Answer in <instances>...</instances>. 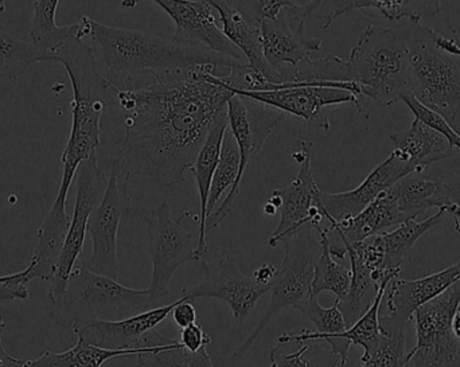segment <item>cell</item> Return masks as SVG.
<instances>
[{
  "label": "cell",
  "instance_id": "cell-31",
  "mask_svg": "<svg viewBox=\"0 0 460 367\" xmlns=\"http://www.w3.org/2000/svg\"><path fill=\"white\" fill-rule=\"evenodd\" d=\"M319 237H321V253L315 263L311 296L318 298L322 293H332L335 295V301H342L348 296L349 288H350V268H346L345 266L338 263L337 258H332L330 253L326 240L321 233Z\"/></svg>",
  "mask_w": 460,
  "mask_h": 367
},
{
  "label": "cell",
  "instance_id": "cell-40",
  "mask_svg": "<svg viewBox=\"0 0 460 367\" xmlns=\"http://www.w3.org/2000/svg\"><path fill=\"white\" fill-rule=\"evenodd\" d=\"M276 274H278V268L270 263H265L252 274V277H253L259 284L270 285V287H272V283L273 280H275Z\"/></svg>",
  "mask_w": 460,
  "mask_h": 367
},
{
  "label": "cell",
  "instance_id": "cell-46",
  "mask_svg": "<svg viewBox=\"0 0 460 367\" xmlns=\"http://www.w3.org/2000/svg\"><path fill=\"white\" fill-rule=\"evenodd\" d=\"M448 123H450L451 127H453V128L460 135V105L458 109H456V112L454 113L453 118H451Z\"/></svg>",
  "mask_w": 460,
  "mask_h": 367
},
{
  "label": "cell",
  "instance_id": "cell-14",
  "mask_svg": "<svg viewBox=\"0 0 460 367\" xmlns=\"http://www.w3.org/2000/svg\"><path fill=\"white\" fill-rule=\"evenodd\" d=\"M177 301L126 319L96 320L86 325L75 326L73 333L77 336V339L86 344L108 350L167 346L178 341L162 336L158 331V326L170 317Z\"/></svg>",
  "mask_w": 460,
  "mask_h": 367
},
{
  "label": "cell",
  "instance_id": "cell-5",
  "mask_svg": "<svg viewBox=\"0 0 460 367\" xmlns=\"http://www.w3.org/2000/svg\"><path fill=\"white\" fill-rule=\"evenodd\" d=\"M161 304L148 290L124 287L118 280L94 274L85 261L75 264L64 293L51 301L54 322L64 328L96 320H120Z\"/></svg>",
  "mask_w": 460,
  "mask_h": 367
},
{
  "label": "cell",
  "instance_id": "cell-44",
  "mask_svg": "<svg viewBox=\"0 0 460 367\" xmlns=\"http://www.w3.org/2000/svg\"><path fill=\"white\" fill-rule=\"evenodd\" d=\"M448 214L453 215L456 220V233L460 234V205L453 204L447 206Z\"/></svg>",
  "mask_w": 460,
  "mask_h": 367
},
{
  "label": "cell",
  "instance_id": "cell-20",
  "mask_svg": "<svg viewBox=\"0 0 460 367\" xmlns=\"http://www.w3.org/2000/svg\"><path fill=\"white\" fill-rule=\"evenodd\" d=\"M362 11L375 18L421 23L424 19H435L440 13V0H322L315 15L329 29L335 19L351 11Z\"/></svg>",
  "mask_w": 460,
  "mask_h": 367
},
{
  "label": "cell",
  "instance_id": "cell-39",
  "mask_svg": "<svg viewBox=\"0 0 460 367\" xmlns=\"http://www.w3.org/2000/svg\"><path fill=\"white\" fill-rule=\"evenodd\" d=\"M172 319L180 328H189L197 323V310L191 301L180 298L172 311Z\"/></svg>",
  "mask_w": 460,
  "mask_h": 367
},
{
  "label": "cell",
  "instance_id": "cell-47",
  "mask_svg": "<svg viewBox=\"0 0 460 367\" xmlns=\"http://www.w3.org/2000/svg\"><path fill=\"white\" fill-rule=\"evenodd\" d=\"M262 212L267 215H273L276 214V212H279V210L276 209L270 202H267V204L264 205V207H262Z\"/></svg>",
  "mask_w": 460,
  "mask_h": 367
},
{
  "label": "cell",
  "instance_id": "cell-48",
  "mask_svg": "<svg viewBox=\"0 0 460 367\" xmlns=\"http://www.w3.org/2000/svg\"><path fill=\"white\" fill-rule=\"evenodd\" d=\"M5 0H0V13H4Z\"/></svg>",
  "mask_w": 460,
  "mask_h": 367
},
{
  "label": "cell",
  "instance_id": "cell-4",
  "mask_svg": "<svg viewBox=\"0 0 460 367\" xmlns=\"http://www.w3.org/2000/svg\"><path fill=\"white\" fill-rule=\"evenodd\" d=\"M348 64L359 88L354 105L365 120L411 94L407 29L370 24L351 48Z\"/></svg>",
  "mask_w": 460,
  "mask_h": 367
},
{
  "label": "cell",
  "instance_id": "cell-15",
  "mask_svg": "<svg viewBox=\"0 0 460 367\" xmlns=\"http://www.w3.org/2000/svg\"><path fill=\"white\" fill-rule=\"evenodd\" d=\"M305 19L296 13V4L284 10L276 19H264L260 23L262 51L270 69L280 83L291 81L288 70H295L315 58L322 51V39L305 31Z\"/></svg>",
  "mask_w": 460,
  "mask_h": 367
},
{
  "label": "cell",
  "instance_id": "cell-9",
  "mask_svg": "<svg viewBox=\"0 0 460 367\" xmlns=\"http://www.w3.org/2000/svg\"><path fill=\"white\" fill-rule=\"evenodd\" d=\"M233 94L254 100L268 107L281 110L284 115L302 118L308 126L330 129V121L323 109L341 104H354L359 88L353 81H287L270 83L265 91L233 92Z\"/></svg>",
  "mask_w": 460,
  "mask_h": 367
},
{
  "label": "cell",
  "instance_id": "cell-2",
  "mask_svg": "<svg viewBox=\"0 0 460 367\" xmlns=\"http://www.w3.org/2000/svg\"><path fill=\"white\" fill-rule=\"evenodd\" d=\"M78 23L84 39H91L88 45L100 74L116 92L145 88L191 70H213L220 77H228L240 62L199 46L100 23L89 16H81Z\"/></svg>",
  "mask_w": 460,
  "mask_h": 367
},
{
  "label": "cell",
  "instance_id": "cell-51",
  "mask_svg": "<svg viewBox=\"0 0 460 367\" xmlns=\"http://www.w3.org/2000/svg\"><path fill=\"white\" fill-rule=\"evenodd\" d=\"M458 43H459V45H460V42H458Z\"/></svg>",
  "mask_w": 460,
  "mask_h": 367
},
{
  "label": "cell",
  "instance_id": "cell-13",
  "mask_svg": "<svg viewBox=\"0 0 460 367\" xmlns=\"http://www.w3.org/2000/svg\"><path fill=\"white\" fill-rule=\"evenodd\" d=\"M202 269L204 282L182 290L181 298L191 303L197 299H220L228 304L238 325L253 314L260 299L270 291V285L259 284L252 275H243L237 258L230 253L210 263L202 261Z\"/></svg>",
  "mask_w": 460,
  "mask_h": 367
},
{
  "label": "cell",
  "instance_id": "cell-42",
  "mask_svg": "<svg viewBox=\"0 0 460 367\" xmlns=\"http://www.w3.org/2000/svg\"><path fill=\"white\" fill-rule=\"evenodd\" d=\"M5 323L3 317H0V367H4L5 363H13V365H22L21 361L11 357L3 346V334H4Z\"/></svg>",
  "mask_w": 460,
  "mask_h": 367
},
{
  "label": "cell",
  "instance_id": "cell-38",
  "mask_svg": "<svg viewBox=\"0 0 460 367\" xmlns=\"http://www.w3.org/2000/svg\"><path fill=\"white\" fill-rule=\"evenodd\" d=\"M180 344L188 353H199V350L207 349L212 344V336L204 330L202 325L194 323L189 328H182Z\"/></svg>",
  "mask_w": 460,
  "mask_h": 367
},
{
  "label": "cell",
  "instance_id": "cell-37",
  "mask_svg": "<svg viewBox=\"0 0 460 367\" xmlns=\"http://www.w3.org/2000/svg\"><path fill=\"white\" fill-rule=\"evenodd\" d=\"M140 367H190L186 360V352L182 345L162 350V352L147 353L137 355Z\"/></svg>",
  "mask_w": 460,
  "mask_h": 367
},
{
  "label": "cell",
  "instance_id": "cell-29",
  "mask_svg": "<svg viewBox=\"0 0 460 367\" xmlns=\"http://www.w3.org/2000/svg\"><path fill=\"white\" fill-rule=\"evenodd\" d=\"M348 258L350 261V288L348 296L342 301H335L340 306L349 328L372 307L381 285L376 282L369 269L364 266L351 248H348Z\"/></svg>",
  "mask_w": 460,
  "mask_h": 367
},
{
  "label": "cell",
  "instance_id": "cell-25",
  "mask_svg": "<svg viewBox=\"0 0 460 367\" xmlns=\"http://www.w3.org/2000/svg\"><path fill=\"white\" fill-rule=\"evenodd\" d=\"M180 341L167 346L151 347V349L108 350L77 339L72 349L62 353L45 352L35 360L22 363V367H102L107 361L119 357L147 354V353L162 352L178 346Z\"/></svg>",
  "mask_w": 460,
  "mask_h": 367
},
{
  "label": "cell",
  "instance_id": "cell-24",
  "mask_svg": "<svg viewBox=\"0 0 460 367\" xmlns=\"http://www.w3.org/2000/svg\"><path fill=\"white\" fill-rule=\"evenodd\" d=\"M391 191L408 220H418L431 207L440 209L453 205V186L416 174L402 178L392 186Z\"/></svg>",
  "mask_w": 460,
  "mask_h": 367
},
{
  "label": "cell",
  "instance_id": "cell-26",
  "mask_svg": "<svg viewBox=\"0 0 460 367\" xmlns=\"http://www.w3.org/2000/svg\"><path fill=\"white\" fill-rule=\"evenodd\" d=\"M448 214L447 206L440 207L434 215L424 221L410 220L400 223L392 232L381 233L384 253H385V271L392 276H399L402 261L408 250L435 226L439 225Z\"/></svg>",
  "mask_w": 460,
  "mask_h": 367
},
{
  "label": "cell",
  "instance_id": "cell-36",
  "mask_svg": "<svg viewBox=\"0 0 460 367\" xmlns=\"http://www.w3.org/2000/svg\"><path fill=\"white\" fill-rule=\"evenodd\" d=\"M31 282L29 268L18 274L0 275V301L29 298V283Z\"/></svg>",
  "mask_w": 460,
  "mask_h": 367
},
{
  "label": "cell",
  "instance_id": "cell-33",
  "mask_svg": "<svg viewBox=\"0 0 460 367\" xmlns=\"http://www.w3.org/2000/svg\"><path fill=\"white\" fill-rule=\"evenodd\" d=\"M302 314L315 326L319 334L324 336H334L348 330L345 318L340 310L337 301L332 307H323L319 303L318 298L311 296L310 301L305 303Z\"/></svg>",
  "mask_w": 460,
  "mask_h": 367
},
{
  "label": "cell",
  "instance_id": "cell-52",
  "mask_svg": "<svg viewBox=\"0 0 460 367\" xmlns=\"http://www.w3.org/2000/svg\"><path fill=\"white\" fill-rule=\"evenodd\" d=\"M0 263H2V261H0Z\"/></svg>",
  "mask_w": 460,
  "mask_h": 367
},
{
  "label": "cell",
  "instance_id": "cell-11",
  "mask_svg": "<svg viewBox=\"0 0 460 367\" xmlns=\"http://www.w3.org/2000/svg\"><path fill=\"white\" fill-rule=\"evenodd\" d=\"M459 301L460 282L415 312L416 344L410 350V367H460V339L451 330Z\"/></svg>",
  "mask_w": 460,
  "mask_h": 367
},
{
  "label": "cell",
  "instance_id": "cell-21",
  "mask_svg": "<svg viewBox=\"0 0 460 367\" xmlns=\"http://www.w3.org/2000/svg\"><path fill=\"white\" fill-rule=\"evenodd\" d=\"M228 110L213 124L212 129L208 134L193 166L190 167L191 174L197 183V190L199 196V245H197L194 261H202L208 252L207 244V220L208 202H209L210 188H212L213 177L220 163L221 150H223L224 137L228 131Z\"/></svg>",
  "mask_w": 460,
  "mask_h": 367
},
{
  "label": "cell",
  "instance_id": "cell-3",
  "mask_svg": "<svg viewBox=\"0 0 460 367\" xmlns=\"http://www.w3.org/2000/svg\"><path fill=\"white\" fill-rule=\"evenodd\" d=\"M58 62L66 70L73 89L72 128L61 156L62 178L56 201L40 226L51 237H65L69 231L67 194L81 164L97 153L102 136V118L115 102V91L97 69L91 46L83 34L70 38L58 51Z\"/></svg>",
  "mask_w": 460,
  "mask_h": 367
},
{
  "label": "cell",
  "instance_id": "cell-6",
  "mask_svg": "<svg viewBox=\"0 0 460 367\" xmlns=\"http://www.w3.org/2000/svg\"><path fill=\"white\" fill-rule=\"evenodd\" d=\"M423 23L407 29L411 96L450 121L460 105V57L443 50Z\"/></svg>",
  "mask_w": 460,
  "mask_h": 367
},
{
  "label": "cell",
  "instance_id": "cell-27",
  "mask_svg": "<svg viewBox=\"0 0 460 367\" xmlns=\"http://www.w3.org/2000/svg\"><path fill=\"white\" fill-rule=\"evenodd\" d=\"M58 62L57 54L42 50L31 40L0 30V78L18 81L38 62Z\"/></svg>",
  "mask_w": 460,
  "mask_h": 367
},
{
  "label": "cell",
  "instance_id": "cell-43",
  "mask_svg": "<svg viewBox=\"0 0 460 367\" xmlns=\"http://www.w3.org/2000/svg\"><path fill=\"white\" fill-rule=\"evenodd\" d=\"M294 3L299 7L305 8L310 18L315 15L316 10H318L319 0H294Z\"/></svg>",
  "mask_w": 460,
  "mask_h": 367
},
{
  "label": "cell",
  "instance_id": "cell-34",
  "mask_svg": "<svg viewBox=\"0 0 460 367\" xmlns=\"http://www.w3.org/2000/svg\"><path fill=\"white\" fill-rule=\"evenodd\" d=\"M249 22L260 26L264 19H276L295 4L294 0H226Z\"/></svg>",
  "mask_w": 460,
  "mask_h": 367
},
{
  "label": "cell",
  "instance_id": "cell-41",
  "mask_svg": "<svg viewBox=\"0 0 460 367\" xmlns=\"http://www.w3.org/2000/svg\"><path fill=\"white\" fill-rule=\"evenodd\" d=\"M186 360H188L190 367H215L207 349L199 350V353H194V354L186 352Z\"/></svg>",
  "mask_w": 460,
  "mask_h": 367
},
{
  "label": "cell",
  "instance_id": "cell-19",
  "mask_svg": "<svg viewBox=\"0 0 460 367\" xmlns=\"http://www.w3.org/2000/svg\"><path fill=\"white\" fill-rule=\"evenodd\" d=\"M458 282L460 261L421 279L402 280L399 279V276L394 277L389 283L384 295L385 311H380V314L400 322H412L413 315L420 307L434 301Z\"/></svg>",
  "mask_w": 460,
  "mask_h": 367
},
{
  "label": "cell",
  "instance_id": "cell-45",
  "mask_svg": "<svg viewBox=\"0 0 460 367\" xmlns=\"http://www.w3.org/2000/svg\"><path fill=\"white\" fill-rule=\"evenodd\" d=\"M451 330H453L454 336L460 339V309H456L454 312L453 319H451Z\"/></svg>",
  "mask_w": 460,
  "mask_h": 367
},
{
  "label": "cell",
  "instance_id": "cell-32",
  "mask_svg": "<svg viewBox=\"0 0 460 367\" xmlns=\"http://www.w3.org/2000/svg\"><path fill=\"white\" fill-rule=\"evenodd\" d=\"M294 352H284L281 345H276L270 353V367H322V347L315 341L300 342ZM338 366V363L332 367Z\"/></svg>",
  "mask_w": 460,
  "mask_h": 367
},
{
  "label": "cell",
  "instance_id": "cell-23",
  "mask_svg": "<svg viewBox=\"0 0 460 367\" xmlns=\"http://www.w3.org/2000/svg\"><path fill=\"white\" fill-rule=\"evenodd\" d=\"M213 10L217 11L223 23V32L226 38L243 53V58L257 72L272 81L280 83L262 51L261 30L249 22L240 11L235 10L226 0H207Z\"/></svg>",
  "mask_w": 460,
  "mask_h": 367
},
{
  "label": "cell",
  "instance_id": "cell-10",
  "mask_svg": "<svg viewBox=\"0 0 460 367\" xmlns=\"http://www.w3.org/2000/svg\"><path fill=\"white\" fill-rule=\"evenodd\" d=\"M128 175L113 159L107 188L99 206L92 213L88 232L92 237V256L86 267L94 274L119 279L118 232L131 209Z\"/></svg>",
  "mask_w": 460,
  "mask_h": 367
},
{
  "label": "cell",
  "instance_id": "cell-49",
  "mask_svg": "<svg viewBox=\"0 0 460 367\" xmlns=\"http://www.w3.org/2000/svg\"><path fill=\"white\" fill-rule=\"evenodd\" d=\"M458 309H460V301H459V304H458Z\"/></svg>",
  "mask_w": 460,
  "mask_h": 367
},
{
  "label": "cell",
  "instance_id": "cell-53",
  "mask_svg": "<svg viewBox=\"0 0 460 367\" xmlns=\"http://www.w3.org/2000/svg\"><path fill=\"white\" fill-rule=\"evenodd\" d=\"M334 367H337V366H334Z\"/></svg>",
  "mask_w": 460,
  "mask_h": 367
},
{
  "label": "cell",
  "instance_id": "cell-17",
  "mask_svg": "<svg viewBox=\"0 0 460 367\" xmlns=\"http://www.w3.org/2000/svg\"><path fill=\"white\" fill-rule=\"evenodd\" d=\"M142 0H123L121 7L132 10ZM158 4L175 23L172 39L182 45L199 46L238 61H246L243 53L217 26L213 7L207 0H151Z\"/></svg>",
  "mask_w": 460,
  "mask_h": 367
},
{
  "label": "cell",
  "instance_id": "cell-12",
  "mask_svg": "<svg viewBox=\"0 0 460 367\" xmlns=\"http://www.w3.org/2000/svg\"><path fill=\"white\" fill-rule=\"evenodd\" d=\"M107 177L100 169L97 153H92L77 171V193H75V212L70 220L69 231L65 239L64 248L59 255L58 264L53 279L49 285V298L56 301L64 293L67 280L75 264L78 263L86 232H88L89 218L94 212L107 188Z\"/></svg>",
  "mask_w": 460,
  "mask_h": 367
},
{
  "label": "cell",
  "instance_id": "cell-7",
  "mask_svg": "<svg viewBox=\"0 0 460 367\" xmlns=\"http://www.w3.org/2000/svg\"><path fill=\"white\" fill-rule=\"evenodd\" d=\"M319 228L321 226L308 223L284 240L283 263L278 268L270 287L267 311L260 318L256 328L243 344L234 350V357L238 360L251 352L262 331L279 314L289 309L302 312L305 303L310 301L315 263L321 253Z\"/></svg>",
  "mask_w": 460,
  "mask_h": 367
},
{
  "label": "cell",
  "instance_id": "cell-35",
  "mask_svg": "<svg viewBox=\"0 0 460 367\" xmlns=\"http://www.w3.org/2000/svg\"><path fill=\"white\" fill-rule=\"evenodd\" d=\"M402 102H405V105L412 110L416 118H419V120L426 123L427 126L440 132V134L448 140L451 147H453L454 150H458L460 153V135L451 127V124L448 123L443 116L434 112V110L429 109V108L424 107L421 102H419L418 100L411 96V94L405 96L404 99H402Z\"/></svg>",
  "mask_w": 460,
  "mask_h": 367
},
{
  "label": "cell",
  "instance_id": "cell-1",
  "mask_svg": "<svg viewBox=\"0 0 460 367\" xmlns=\"http://www.w3.org/2000/svg\"><path fill=\"white\" fill-rule=\"evenodd\" d=\"M233 96L213 70H191L135 91H115L124 136L116 161L129 179L174 188Z\"/></svg>",
  "mask_w": 460,
  "mask_h": 367
},
{
  "label": "cell",
  "instance_id": "cell-50",
  "mask_svg": "<svg viewBox=\"0 0 460 367\" xmlns=\"http://www.w3.org/2000/svg\"><path fill=\"white\" fill-rule=\"evenodd\" d=\"M321 2H322V0H319V3H321Z\"/></svg>",
  "mask_w": 460,
  "mask_h": 367
},
{
  "label": "cell",
  "instance_id": "cell-18",
  "mask_svg": "<svg viewBox=\"0 0 460 367\" xmlns=\"http://www.w3.org/2000/svg\"><path fill=\"white\" fill-rule=\"evenodd\" d=\"M416 174L415 169L396 151L378 164L361 185L343 193L319 194V210L329 223L356 217L369 206L381 193L396 185L402 178Z\"/></svg>",
  "mask_w": 460,
  "mask_h": 367
},
{
  "label": "cell",
  "instance_id": "cell-28",
  "mask_svg": "<svg viewBox=\"0 0 460 367\" xmlns=\"http://www.w3.org/2000/svg\"><path fill=\"white\" fill-rule=\"evenodd\" d=\"M61 0H35L30 26L29 39L49 53L57 51L81 32L80 23L58 26L56 22L57 8Z\"/></svg>",
  "mask_w": 460,
  "mask_h": 367
},
{
  "label": "cell",
  "instance_id": "cell-22",
  "mask_svg": "<svg viewBox=\"0 0 460 367\" xmlns=\"http://www.w3.org/2000/svg\"><path fill=\"white\" fill-rule=\"evenodd\" d=\"M389 139L394 142V151L415 169L416 174H423L438 162L454 155L448 140L416 118L408 131L394 132L389 135Z\"/></svg>",
  "mask_w": 460,
  "mask_h": 367
},
{
  "label": "cell",
  "instance_id": "cell-30",
  "mask_svg": "<svg viewBox=\"0 0 460 367\" xmlns=\"http://www.w3.org/2000/svg\"><path fill=\"white\" fill-rule=\"evenodd\" d=\"M383 336L376 349L367 357H361L359 367H410L405 325L394 318L380 314Z\"/></svg>",
  "mask_w": 460,
  "mask_h": 367
},
{
  "label": "cell",
  "instance_id": "cell-8",
  "mask_svg": "<svg viewBox=\"0 0 460 367\" xmlns=\"http://www.w3.org/2000/svg\"><path fill=\"white\" fill-rule=\"evenodd\" d=\"M199 233V214L185 212L172 220L167 201L151 212L147 223V249L153 260L150 291L159 304L169 296L170 282L177 269L194 261Z\"/></svg>",
  "mask_w": 460,
  "mask_h": 367
},
{
  "label": "cell",
  "instance_id": "cell-16",
  "mask_svg": "<svg viewBox=\"0 0 460 367\" xmlns=\"http://www.w3.org/2000/svg\"><path fill=\"white\" fill-rule=\"evenodd\" d=\"M295 162L300 166L299 174L283 188L273 191L281 201L280 220L278 226L268 239V245L276 248L287 237L296 233L303 226H321L324 217L319 210V194L321 188L314 178L311 158H313V143L302 142L300 150L294 153Z\"/></svg>",
  "mask_w": 460,
  "mask_h": 367
}]
</instances>
